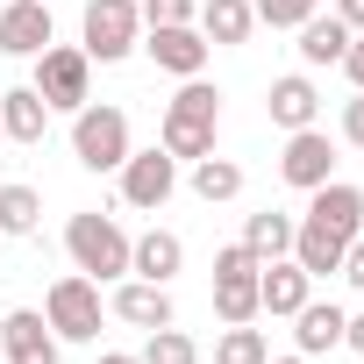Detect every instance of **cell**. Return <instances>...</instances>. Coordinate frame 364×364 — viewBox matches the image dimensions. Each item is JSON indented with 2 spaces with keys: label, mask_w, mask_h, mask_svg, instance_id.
<instances>
[{
  "label": "cell",
  "mask_w": 364,
  "mask_h": 364,
  "mask_svg": "<svg viewBox=\"0 0 364 364\" xmlns=\"http://www.w3.org/2000/svg\"><path fill=\"white\" fill-rule=\"evenodd\" d=\"M357 236H364V193L343 186V178H328V186H314V200H307V222L293 229V264L307 279H328V272H343V250Z\"/></svg>",
  "instance_id": "1"
},
{
  "label": "cell",
  "mask_w": 364,
  "mask_h": 364,
  "mask_svg": "<svg viewBox=\"0 0 364 364\" xmlns=\"http://www.w3.org/2000/svg\"><path fill=\"white\" fill-rule=\"evenodd\" d=\"M215 129H222V93L208 86V79H186L171 100H164V150L171 157H186V164H200L208 150H215Z\"/></svg>",
  "instance_id": "2"
},
{
  "label": "cell",
  "mask_w": 364,
  "mask_h": 364,
  "mask_svg": "<svg viewBox=\"0 0 364 364\" xmlns=\"http://www.w3.org/2000/svg\"><path fill=\"white\" fill-rule=\"evenodd\" d=\"M65 250H72V264H79L93 286L129 272V236H122L114 215H72V222H65Z\"/></svg>",
  "instance_id": "3"
},
{
  "label": "cell",
  "mask_w": 364,
  "mask_h": 364,
  "mask_svg": "<svg viewBox=\"0 0 364 364\" xmlns=\"http://www.w3.org/2000/svg\"><path fill=\"white\" fill-rule=\"evenodd\" d=\"M72 157H79L86 171H122V164H129V114L86 100V107L72 114Z\"/></svg>",
  "instance_id": "4"
},
{
  "label": "cell",
  "mask_w": 364,
  "mask_h": 364,
  "mask_svg": "<svg viewBox=\"0 0 364 364\" xmlns=\"http://www.w3.org/2000/svg\"><path fill=\"white\" fill-rule=\"evenodd\" d=\"M86 58L93 65H122L129 50H136V36H143V0H86Z\"/></svg>",
  "instance_id": "5"
},
{
  "label": "cell",
  "mask_w": 364,
  "mask_h": 364,
  "mask_svg": "<svg viewBox=\"0 0 364 364\" xmlns=\"http://www.w3.org/2000/svg\"><path fill=\"white\" fill-rule=\"evenodd\" d=\"M43 321H50L58 343H93L100 336V286L86 272H65L50 286V300H43Z\"/></svg>",
  "instance_id": "6"
},
{
  "label": "cell",
  "mask_w": 364,
  "mask_h": 364,
  "mask_svg": "<svg viewBox=\"0 0 364 364\" xmlns=\"http://www.w3.org/2000/svg\"><path fill=\"white\" fill-rule=\"evenodd\" d=\"M257 272H264V257L250 243L215 250V314L222 321H257Z\"/></svg>",
  "instance_id": "7"
},
{
  "label": "cell",
  "mask_w": 364,
  "mask_h": 364,
  "mask_svg": "<svg viewBox=\"0 0 364 364\" xmlns=\"http://www.w3.org/2000/svg\"><path fill=\"white\" fill-rule=\"evenodd\" d=\"M93 58L86 50H72V43H50V50H36V93L50 100V107H65V114H79L93 93Z\"/></svg>",
  "instance_id": "8"
},
{
  "label": "cell",
  "mask_w": 364,
  "mask_h": 364,
  "mask_svg": "<svg viewBox=\"0 0 364 364\" xmlns=\"http://www.w3.org/2000/svg\"><path fill=\"white\" fill-rule=\"evenodd\" d=\"M143 50H150V65L171 72V79H200L215 43H208L193 22H164V29H143Z\"/></svg>",
  "instance_id": "9"
},
{
  "label": "cell",
  "mask_w": 364,
  "mask_h": 364,
  "mask_svg": "<svg viewBox=\"0 0 364 364\" xmlns=\"http://www.w3.org/2000/svg\"><path fill=\"white\" fill-rule=\"evenodd\" d=\"M178 193V157L157 143V150H129V164H122V200L129 208H164Z\"/></svg>",
  "instance_id": "10"
},
{
  "label": "cell",
  "mask_w": 364,
  "mask_h": 364,
  "mask_svg": "<svg viewBox=\"0 0 364 364\" xmlns=\"http://www.w3.org/2000/svg\"><path fill=\"white\" fill-rule=\"evenodd\" d=\"M328 171H336V143L321 129H293L286 136V157H279V178L300 186V193H314V186H328Z\"/></svg>",
  "instance_id": "11"
},
{
  "label": "cell",
  "mask_w": 364,
  "mask_h": 364,
  "mask_svg": "<svg viewBox=\"0 0 364 364\" xmlns=\"http://www.w3.org/2000/svg\"><path fill=\"white\" fill-rule=\"evenodd\" d=\"M0 50H8V58L50 50V8H43V0H8V8H0Z\"/></svg>",
  "instance_id": "12"
},
{
  "label": "cell",
  "mask_w": 364,
  "mask_h": 364,
  "mask_svg": "<svg viewBox=\"0 0 364 364\" xmlns=\"http://www.w3.org/2000/svg\"><path fill=\"white\" fill-rule=\"evenodd\" d=\"M314 300V279L293 264V257H272L264 272H257V314H300Z\"/></svg>",
  "instance_id": "13"
},
{
  "label": "cell",
  "mask_w": 364,
  "mask_h": 364,
  "mask_svg": "<svg viewBox=\"0 0 364 364\" xmlns=\"http://www.w3.org/2000/svg\"><path fill=\"white\" fill-rule=\"evenodd\" d=\"M0 343H8V364H58V336L36 307H15L0 321Z\"/></svg>",
  "instance_id": "14"
},
{
  "label": "cell",
  "mask_w": 364,
  "mask_h": 364,
  "mask_svg": "<svg viewBox=\"0 0 364 364\" xmlns=\"http://www.w3.org/2000/svg\"><path fill=\"white\" fill-rule=\"evenodd\" d=\"M264 114L293 136V129H314V114H321V93H314V79H300V72H286V79H272V93H264Z\"/></svg>",
  "instance_id": "15"
},
{
  "label": "cell",
  "mask_w": 364,
  "mask_h": 364,
  "mask_svg": "<svg viewBox=\"0 0 364 364\" xmlns=\"http://www.w3.org/2000/svg\"><path fill=\"white\" fill-rule=\"evenodd\" d=\"M43 129H50V100L36 86H8L0 93V136L8 143H43Z\"/></svg>",
  "instance_id": "16"
},
{
  "label": "cell",
  "mask_w": 364,
  "mask_h": 364,
  "mask_svg": "<svg viewBox=\"0 0 364 364\" xmlns=\"http://www.w3.org/2000/svg\"><path fill=\"white\" fill-rule=\"evenodd\" d=\"M178 264H186V243H178L171 229H150V236H136V243H129V272H136V279H150V286H171V279H178Z\"/></svg>",
  "instance_id": "17"
},
{
  "label": "cell",
  "mask_w": 364,
  "mask_h": 364,
  "mask_svg": "<svg viewBox=\"0 0 364 364\" xmlns=\"http://www.w3.org/2000/svg\"><path fill=\"white\" fill-rule=\"evenodd\" d=\"M129 328H164L171 321V293L164 286H150V279H129V286H114V300H107Z\"/></svg>",
  "instance_id": "18"
},
{
  "label": "cell",
  "mask_w": 364,
  "mask_h": 364,
  "mask_svg": "<svg viewBox=\"0 0 364 364\" xmlns=\"http://www.w3.org/2000/svg\"><path fill=\"white\" fill-rule=\"evenodd\" d=\"M293 321H300V328H293V336H300V357H328V350L343 343V328H350V314H343L336 300H328V307H321V300H307Z\"/></svg>",
  "instance_id": "19"
},
{
  "label": "cell",
  "mask_w": 364,
  "mask_h": 364,
  "mask_svg": "<svg viewBox=\"0 0 364 364\" xmlns=\"http://www.w3.org/2000/svg\"><path fill=\"white\" fill-rule=\"evenodd\" d=\"M350 36H357V29H350L343 15H307V22H300V58H307V65H343Z\"/></svg>",
  "instance_id": "20"
},
{
  "label": "cell",
  "mask_w": 364,
  "mask_h": 364,
  "mask_svg": "<svg viewBox=\"0 0 364 364\" xmlns=\"http://www.w3.org/2000/svg\"><path fill=\"white\" fill-rule=\"evenodd\" d=\"M250 29H257L250 0H200V36L208 43H243Z\"/></svg>",
  "instance_id": "21"
},
{
  "label": "cell",
  "mask_w": 364,
  "mask_h": 364,
  "mask_svg": "<svg viewBox=\"0 0 364 364\" xmlns=\"http://www.w3.org/2000/svg\"><path fill=\"white\" fill-rule=\"evenodd\" d=\"M293 229H300L293 215L264 208V215H250V222H243V243H250V250H257V257L272 264V257H293Z\"/></svg>",
  "instance_id": "22"
},
{
  "label": "cell",
  "mask_w": 364,
  "mask_h": 364,
  "mask_svg": "<svg viewBox=\"0 0 364 364\" xmlns=\"http://www.w3.org/2000/svg\"><path fill=\"white\" fill-rule=\"evenodd\" d=\"M193 193H200L208 208H215V200H236V193H243V164H236V157H215V150H208V157L193 164Z\"/></svg>",
  "instance_id": "23"
},
{
  "label": "cell",
  "mask_w": 364,
  "mask_h": 364,
  "mask_svg": "<svg viewBox=\"0 0 364 364\" xmlns=\"http://www.w3.org/2000/svg\"><path fill=\"white\" fill-rule=\"evenodd\" d=\"M36 215H43V200L29 186H0V236H36Z\"/></svg>",
  "instance_id": "24"
},
{
  "label": "cell",
  "mask_w": 364,
  "mask_h": 364,
  "mask_svg": "<svg viewBox=\"0 0 364 364\" xmlns=\"http://www.w3.org/2000/svg\"><path fill=\"white\" fill-rule=\"evenodd\" d=\"M143 364H200V343L186 336V328H150V343H143Z\"/></svg>",
  "instance_id": "25"
},
{
  "label": "cell",
  "mask_w": 364,
  "mask_h": 364,
  "mask_svg": "<svg viewBox=\"0 0 364 364\" xmlns=\"http://www.w3.org/2000/svg\"><path fill=\"white\" fill-rule=\"evenodd\" d=\"M272 350H264V336L250 328V321H229V336L215 343V364H264Z\"/></svg>",
  "instance_id": "26"
},
{
  "label": "cell",
  "mask_w": 364,
  "mask_h": 364,
  "mask_svg": "<svg viewBox=\"0 0 364 364\" xmlns=\"http://www.w3.org/2000/svg\"><path fill=\"white\" fill-rule=\"evenodd\" d=\"M314 8H321V0H250V15H257V22H272V29H300Z\"/></svg>",
  "instance_id": "27"
},
{
  "label": "cell",
  "mask_w": 364,
  "mask_h": 364,
  "mask_svg": "<svg viewBox=\"0 0 364 364\" xmlns=\"http://www.w3.org/2000/svg\"><path fill=\"white\" fill-rule=\"evenodd\" d=\"M200 0H143V29H164V22H193Z\"/></svg>",
  "instance_id": "28"
},
{
  "label": "cell",
  "mask_w": 364,
  "mask_h": 364,
  "mask_svg": "<svg viewBox=\"0 0 364 364\" xmlns=\"http://www.w3.org/2000/svg\"><path fill=\"white\" fill-rule=\"evenodd\" d=\"M343 72H350V86H357V93H364V29H357V36H350V50H343Z\"/></svg>",
  "instance_id": "29"
},
{
  "label": "cell",
  "mask_w": 364,
  "mask_h": 364,
  "mask_svg": "<svg viewBox=\"0 0 364 364\" xmlns=\"http://www.w3.org/2000/svg\"><path fill=\"white\" fill-rule=\"evenodd\" d=\"M343 279H350V286H357V293H364V236H357V243H350V250H343Z\"/></svg>",
  "instance_id": "30"
},
{
  "label": "cell",
  "mask_w": 364,
  "mask_h": 364,
  "mask_svg": "<svg viewBox=\"0 0 364 364\" xmlns=\"http://www.w3.org/2000/svg\"><path fill=\"white\" fill-rule=\"evenodd\" d=\"M343 136H350V143H357V150H364V93H357V100H350V107H343Z\"/></svg>",
  "instance_id": "31"
},
{
  "label": "cell",
  "mask_w": 364,
  "mask_h": 364,
  "mask_svg": "<svg viewBox=\"0 0 364 364\" xmlns=\"http://www.w3.org/2000/svg\"><path fill=\"white\" fill-rule=\"evenodd\" d=\"M336 15H343L350 29H364V0H336Z\"/></svg>",
  "instance_id": "32"
},
{
  "label": "cell",
  "mask_w": 364,
  "mask_h": 364,
  "mask_svg": "<svg viewBox=\"0 0 364 364\" xmlns=\"http://www.w3.org/2000/svg\"><path fill=\"white\" fill-rule=\"evenodd\" d=\"M343 343H350V350H357V357H364V314H357V321H350V328H343Z\"/></svg>",
  "instance_id": "33"
},
{
  "label": "cell",
  "mask_w": 364,
  "mask_h": 364,
  "mask_svg": "<svg viewBox=\"0 0 364 364\" xmlns=\"http://www.w3.org/2000/svg\"><path fill=\"white\" fill-rule=\"evenodd\" d=\"M100 364H143V357H122V350H100Z\"/></svg>",
  "instance_id": "34"
},
{
  "label": "cell",
  "mask_w": 364,
  "mask_h": 364,
  "mask_svg": "<svg viewBox=\"0 0 364 364\" xmlns=\"http://www.w3.org/2000/svg\"><path fill=\"white\" fill-rule=\"evenodd\" d=\"M264 364H307V357H264Z\"/></svg>",
  "instance_id": "35"
},
{
  "label": "cell",
  "mask_w": 364,
  "mask_h": 364,
  "mask_svg": "<svg viewBox=\"0 0 364 364\" xmlns=\"http://www.w3.org/2000/svg\"><path fill=\"white\" fill-rule=\"evenodd\" d=\"M0 143H8V136H0Z\"/></svg>",
  "instance_id": "36"
}]
</instances>
